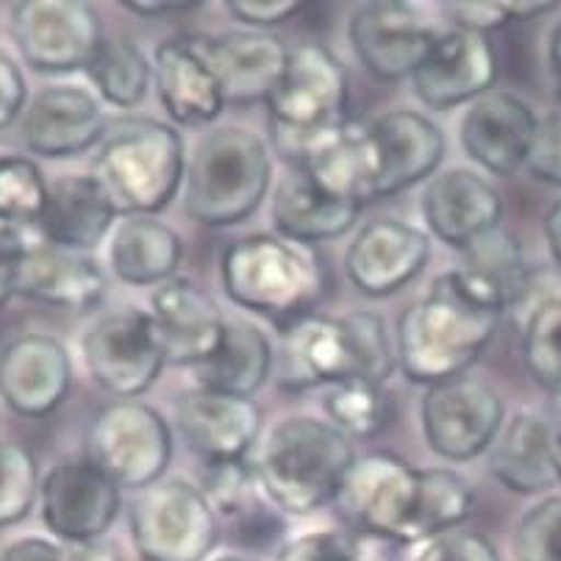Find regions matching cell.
Masks as SVG:
<instances>
[{
	"mask_svg": "<svg viewBox=\"0 0 561 561\" xmlns=\"http://www.w3.org/2000/svg\"><path fill=\"white\" fill-rule=\"evenodd\" d=\"M503 314L506 311L481 298L459 270H445L431 280L423 298L398 317V367L425 389L461 376L495 340Z\"/></svg>",
	"mask_w": 561,
	"mask_h": 561,
	"instance_id": "obj_1",
	"label": "cell"
},
{
	"mask_svg": "<svg viewBox=\"0 0 561 561\" xmlns=\"http://www.w3.org/2000/svg\"><path fill=\"white\" fill-rule=\"evenodd\" d=\"M398 367L394 340L378 311L306 314L280 329L275 381L284 392L370 381L383 387Z\"/></svg>",
	"mask_w": 561,
	"mask_h": 561,
	"instance_id": "obj_2",
	"label": "cell"
},
{
	"mask_svg": "<svg viewBox=\"0 0 561 561\" xmlns=\"http://www.w3.org/2000/svg\"><path fill=\"white\" fill-rule=\"evenodd\" d=\"M356 459L351 439L329 420L289 414L262 434L253 470L280 514L306 517L336 501Z\"/></svg>",
	"mask_w": 561,
	"mask_h": 561,
	"instance_id": "obj_3",
	"label": "cell"
},
{
	"mask_svg": "<svg viewBox=\"0 0 561 561\" xmlns=\"http://www.w3.org/2000/svg\"><path fill=\"white\" fill-rule=\"evenodd\" d=\"M184 173L186 145L179 128L139 114L112 119L92 159V175L119 217H153L168 209Z\"/></svg>",
	"mask_w": 561,
	"mask_h": 561,
	"instance_id": "obj_4",
	"label": "cell"
},
{
	"mask_svg": "<svg viewBox=\"0 0 561 561\" xmlns=\"http://www.w3.org/2000/svg\"><path fill=\"white\" fill-rule=\"evenodd\" d=\"M273 184V153L264 137L242 126H217L186 156L181 206L206 228H228L256 215Z\"/></svg>",
	"mask_w": 561,
	"mask_h": 561,
	"instance_id": "obj_5",
	"label": "cell"
},
{
	"mask_svg": "<svg viewBox=\"0 0 561 561\" xmlns=\"http://www.w3.org/2000/svg\"><path fill=\"white\" fill-rule=\"evenodd\" d=\"M222 289L239 309L278 329L311 314L325 295L323 264L311 248L278 233H251L222 251Z\"/></svg>",
	"mask_w": 561,
	"mask_h": 561,
	"instance_id": "obj_6",
	"label": "cell"
},
{
	"mask_svg": "<svg viewBox=\"0 0 561 561\" xmlns=\"http://www.w3.org/2000/svg\"><path fill=\"white\" fill-rule=\"evenodd\" d=\"M128 531L142 561H209L220 542V517L201 486L162 478L134 501Z\"/></svg>",
	"mask_w": 561,
	"mask_h": 561,
	"instance_id": "obj_7",
	"label": "cell"
},
{
	"mask_svg": "<svg viewBox=\"0 0 561 561\" xmlns=\"http://www.w3.org/2000/svg\"><path fill=\"white\" fill-rule=\"evenodd\" d=\"M173 448V428L164 414L142 400H117L103 407L87 431V459L123 492L159 484L170 470Z\"/></svg>",
	"mask_w": 561,
	"mask_h": 561,
	"instance_id": "obj_8",
	"label": "cell"
},
{
	"mask_svg": "<svg viewBox=\"0 0 561 561\" xmlns=\"http://www.w3.org/2000/svg\"><path fill=\"white\" fill-rule=\"evenodd\" d=\"M84 370L103 392L137 400L168 367L164 347L148 309H114L98 317L81 336Z\"/></svg>",
	"mask_w": 561,
	"mask_h": 561,
	"instance_id": "obj_9",
	"label": "cell"
},
{
	"mask_svg": "<svg viewBox=\"0 0 561 561\" xmlns=\"http://www.w3.org/2000/svg\"><path fill=\"white\" fill-rule=\"evenodd\" d=\"M503 423L506 403L497 389L470 373L434 383L420 400L425 443L439 459L456 465L490 454Z\"/></svg>",
	"mask_w": 561,
	"mask_h": 561,
	"instance_id": "obj_10",
	"label": "cell"
},
{
	"mask_svg": "<svg viewBox=\"0 0 561 561\" xmlns=\"http://www.w3.org/2000/svg\"><path fill=\"white\" fill-rule=\"evenodd\" d=\"M347 70L325 45L317 43L289 50L284 76L267 98L273 131L293 137H309L347 123Z\"/></svg>",
	"mask_w": 561,
	"mask_h": 561,
	"instance_id": "obj_11",
	"label": "cell"
},
{
	"mask_svg": "<svg viewBox=\"0 0 561 561\" xmlns=\"http://www.w3.org/2000/svg\"><path fill=\"white\" fill-rule=\"evenodd\" d=\"M12 36L25 65L43 76L84 70L106 39L95 7L78 0L14 3Z\"/></svg>",
	"mask_w": 561,
	"mask_h": 561,
	"instance_id": "obj_12",
	"label": "cell"
},
{
	"mask_svg": "<svg viewBox=\"0 0 561 561\" xmlns=\"http://www.w3.org/2000/svg\"><path fill=\"white\" fill-rule=\"evenodd\" d=\"M417 497L420 467L378 450L353 461L336 501L367 537L412 545Z\"/></svg>",
	"mask_w": 561,
	"mask_h": 561,
	"instance_id": "obj_13",
	"label": "cell"
},
{
	"mask_svg": "<svg viewBox=\"0 0 561 561\" xmlns=\"http://www.w3.org/2000/svg\"><path fill=\"white\" fill-rule=\"evenodd\" d=\"M123 508V490L90 459L56 461L39 484V514L61 545L106 537Z\"/></svg>",
	"mask_w": 561,
	"mask_h": 561,
	"instance_id": "obj_14",
	"label": "cell"
},
{
	"mask_svg": "<svg viewBox=\"0 0 561 561\" xmlns=\"http://www.w3.org/2000/svg\"><path fill=\"white\" fill-rule=\"evenodd\" d=\"M439 34L443 28L412 3H365L347 28L353 54L378 81L412 78Z\"/></svg>",
	"mask_w": 561,
	"mask_h": 561,
	"instance_id": "obj_15",
	"label": "cell"
},
{
	"mask_svg": "<svg viewBox=\"0 0 561 561\" xmlns=\"http://www.w3.org/2000/svg\"><path fill=\"white\" fill-rule=\"evenodd\" d=\"M72 358L65 342L45 331H25L0 347V400L25 420H45L67 400Z\"/></svg>",
	"mask_w": 561,
	"mask_h": 561,
	"instance_id": "obj_16",
	"label": "cell"
},
{
	"mask_svg": "<svg viewBox=\"0 0 561 561\" xmlns=\"http://www.w3.org/2000/svg\"><path fill=\"white\" fill-rule=\"evenodd\" d=\"M376 197L400 195L431 181L448 150L445 131L412 108H394L367 123Z\"/></svg>",
	"mask_w": 561,
	"mask_h": 561,
	"instance_id": "obj_17",
	"label": "cell"
},
{
	"mask_svg": "<svg viewBox=\"0 0 561 561\" xmlns=\"http://www.w3.org/2000/svg\"><path fill=\"white\" fill-rule=\"evenodd\" d=\"M431 259V237L414 222L376 217L358 228L345 253V273L353 287L373 300L407 289Z\"/></svg>",
	"mask_w": 561,
	"mask_h": 561,
	"instance_id": "obj_18",
	"label": "cell"
},
{
	"mask_svg": "<svg viewBox=\"0 0 561 561\" xmlns=\"http://www.w3.org/2000/svg\"><path fill=\"white\" fill-rule=\"evenodd\" d=\"M495 81L497 56L490 36L450 25L414 70L412 90L423 106L450 112L495 90Z\"/></svg>",
	"mask_w": 561,
	"mask_h": 561,
	"instance_id": "obj_19",
	"label": "cell"
},
{
	"mask_svg": "<svg viewBox=\"0 0 561 561\" xmlns=\"http://www.w3.org/2000/svg\"><path fill=\"white\" fill-rule=\"evenodd\" d=\"M108 117L90 90L76 84L43 87L20 117L25 150L39 159H70L98 148Z\"/></svg>",
	"mask_w": 561,
	"mask_h": 561,
	"instance_id": "obj_20",
	"label": "cell"
},
{
	"mask_svg": "<svg viewBox=\"0 0 561 561\" xmlns=\"http://www.w3.org/2000/svg\"><path fill=\"white\" fill-rule=\"evenodd\" d=\"M539 117L514 92L492 90L465 108L459 139L465 153L490 175L506 179L526 168Z\"/></svg>",
	"mask_w": 561,
	"mask_h": 561,
	"instance_id": "obj_21",
	"label": "cell"
},
{
	"mask_svg": "<svg viewBox=\"0 0 561 561\" xmlns=\"http://www.w3.org/2000/svg\"><path fill=\"white\" fill-rule=\"evenodd\" d=\"M175 428L204 465L239 461L259 443L262 412L251 398L192 387L175 400Z\"/></svg>",
	"mask_w": 561,
	"mask_h": 561,
	"instance_id": "obj_22",
	"label": "cell"
},
{
	"mask_svg": "<svg viewBox=\"0 0 561 561\" xmlns=\"http://www.w3.org/2000/svg\"><path fill=\"white\" fill-rule=\"evenodd\" d=\"M197 43L220 84L226 106L267 103L289 59V48L275 31L231 28L217 36H197Z\"/></svg>",
	"mask_w": 561,
	"mask_h": 561,
	"instance_id": "obj_23",
	"label": "cell"
},
{
	"mask_svg": "<svg viewBox=\"0 0 561 561\" xmlns=\"http://www.w3.org/2000/svg\"><path fill=\"white\" fill-rule=\"evenodd\" d=\"M420 209L428 231L461 253L476 239L501 228L503 197L476 170L450 168L425 184Z\"/></svg>",
	"mask_w": 561,
	"mask_h": 561,
	"instance_id": "obj_24",
	"label": "cell"
},
{
	"mask_svg": "<svg viewBox=\"0 0 561 561\" xmlns=\"http://www.w3.org/2000/svg\"><path fill=\"white\" fill-rule=\"evenodd\" d=\"M150 317L173 367H197L217 351L226 331V314L206 289L186 278H173L150 295Z\"/></svg>",
	"mask_w": 561,
	"mask_h": 561,
	"instance_id": "obj_25",
	"label": "cell"
},
{
	"mask_svg": "<svg viewBox=\"0 0 561 561\" xmlns=\"http://www.w3.org/2000/svg\"><path fill=\"white\" fill-rule=\"evenodd\" d=\"M153 87L175 126H211L226 108L220 84L206 61L197 36H170L156 45Z\"/></svg>",
	"mask_w": 561,
	"mask_h": 561,
	"instance_id": "obj_26",
	"label": "cell"
},
{
	"mask_svg": "<svg viewBox=\"0 0 561 561\" xmlns=\"http://www.w3.org/2000/svg\"><path fill=\"white\" fill-rule=\"evenodd\" d=\"M119 215L92 173H65L50 181L48 204L34 233L48 245L90 253L101 248Z\"/></svg>",
	"mask_w": 561,
	"mask_h": 561,
	"instance_id": "obj_27",
	"label": "cell"
},
{
	"mask_svg": "<svg viewBox=\"0 0 561 561\" xmlns=\"http://www.w3.org/2000/svg\"><path fill=\"white\" fill-rule=\"evenodd\" d=\"M18 298L87 314L106 298V273L90 253L65 251L43 239H31L20 264Z\"/></svg>",
	"mask_w": 561,
	"mask_h": 561,
	"instance_id": "obj_28",
	"label": "cell"
},
{
	"mask_svg": "<svg viewBox=\"0 0 561 561\" xmlns=\"http://www.w3.org/2000/svg\"><path fill=\"white\" fill-rule=\"evenodd\" d=\"M556 425L539 412H517L503 423L486 454V467L503 490L514 495H542L553 490Z\"/></svg>",
	"mask_w": 561,
	"mask_h": 561,
	"instance_id": "obj_29",
	"label": "cell"
},
{
	"mask_svg": "<svg viewBox=\"0 0 561 561\" xmlns=\"http://www.w3.org/2000/svg\"><path fill=\"white\" fill-rule=\"evenodd\" d=\"M184 242L156 217H119L106 239V267L128 287H162L175 278Z\"/></svg>",
	"mask_w": 561,
	"mask_h": 561,
	"instance_id": "obj_30",
	"label": "cell"
},
{
	"mask_svg": "<svg viewBox=\"0 0 561 561\" xmlns=\"http://www.w3.org/2000/svg\"><path fill=\"white\" fill-rule=\"evenodd\" d=\"M362 206L342 204L311 184L300 170L287 168L273 192V222L278 237L298 245H320L340 239L356 226Z\"/></svg>",
	"mask_w": 561,
	"mask_h": 561,
	"instance_id": "obj_31",
	"label": "cell"
},
{
	"mask_svg": "<svg viewBox=\"0 0 561 561\" xmlns=\"http://www.w3.org/2000/svg\"><path fill=\"white\" fill-rule=\"evenodd\" d=\"M275 370V351L267 334L248 320H226V331L206 362L192 367L195 387L251 398L262 392Z\"/></svg>",
	"mask_w": 561,
	"mask_h": 561,
	"instance_id": "obj_32",
	"label": "cell"
},
{
	"mask_svg": "<svg viewBox=\"0 0 561 561\" xmlns=\"http://www.w3.org/2000/svg\"><path fill=\"white\" fill-rule=\"evenodd\" d=\"M465 280L501 311L514 309L528 293V267L517 239L503 228L484 233L461 251L459 267Z\"/></svg>",
	"mask_w": 561,
	"mask_h": 561,
	"instance_id": "obj_33",
	"label": "cell"
},
{
	"mask_svg": "<svg viewBox=\"0 0 561 561\" xmlns=\"http://www.w3.org/2000/svg\"><path fill=\"white\" fill-rule=\"evenodd\" d=\"M84 76L98 95L119 112L137 108L153 87V65L148 54L126 36H106L84 67Z\"/></svg>",
	"mask_w": 561,
	"mask_h": 561,
	"instance_id": "obj_34",
	"label": "cell"
},
{
	"mask_svg": "<svg viewBox=\"0 0 561 561\" xmlns=\"http://www.w3.org/2000/svg\"><path fill=\"white\" fill-rule=\"evenodd\" d=\"M201 492L220 519H239L242 526H273L278 523V508L267 501L259 484L256 470L248 459L220 461V465H204V484Z\"/></svg>",
	"mask_w": 561,
	"mask_h": 561,
	"instance_id": "obj_35",
	"label": "cell"
},
{
	"mask_svg": "<svg viewBox=\"0 0 561 561\" xmlns=\"http://www.w3.org/2000/svg\"><path fill=\"white\" fill-rule=\"evenodd\" d=\"M476 506L470 484L450 467H420L417 517L412 528V545H425L428 539L461 528Z\"/></svg>",
	"mask_w": 561,
	"mask_h": 561,
	"instance_id": "obj_36",
	"label": "cell"
},
{
	"mask_svg": "<svg viewBox=\"0 0 561 561\" xmlns=\"http://www.w3.org/2000/svg\"><path fill=\"white\" fill-rule=\"evenodd\" d=\"M323 412L325 420L347 439H373L381 434L392 420L383 387L370 381H342L323 389Z\"/></svg>",
	"mask_w": 561,
	"mask_h": 561,
	"instance_id": "obj_37",
	"label": "cell"
},
{
	"mask_svg": "<svg viewBox=\"0 0 561 561\" xmlns=\"http://www.w3.org/2000/svg\"><path fill=\"white\" fill-rule=\"evenodd\" d=\"M50 181L43 168L20 153L0 156V222L34 231L48 204Z\"/></svg>",
	"mask_w": 561,
	"mask_h": 561,
	"instance_id": "obj_38",
	"label": "cell"
},
{
	"mask_svg": "<svg viewBox=\"0 0 561 561\" xmlns=\"http://www.w3.org/2000/svg\"><path fill=\"white\" fill-rule=\"evenodd\" d=\"M523 358L539 387L561 392V295L542 298L523 317Z\"/></svg>",
	"mask_w": 561,
	"mask_h": 561,
	"instance_id": "obj_39",
	"label": "cell"
},
{
	"mask_svg": "<svg viewBox=\"0 0 561 561\" xmlns=\"http://www.w3.org/2000/svg\"><path fill=\"white\" fill-rule=\"evenodd\" d=\"M43 472L25 445L0 439V528L18 526L39 501Z\"/></svg>",
	"mask_w": 561,
	"mask_h": 561,
	"instance_id": "obj_40",
	"label": "cell"
},
{
	"mask_svg": "<svg viewBox=\"0 0 561 561\" xmlns=\"http://www.w3.org/2000/svg\"><path fill=\"white\" fill-rule=\"evenodd\" d=\"M514 561H561V495L528 508L514 528Z\"/></svg>",
	"mask_w": 561,
	"mask_h": 561,
	"instance_id": "obj_41",
	"label": "cell"
},
{
	"mask_svg": "<svg viewBox=\"0 0 561 561\" xmlns=\"http://www.w3.org/2000/svg\"><path fill=\"white\" fill-rule=\"evenodd\" d=\"M275 561H353V539L334 528H311L280 545Z\"/></svg>",
	"mask_w": 561,
	"mask_h": 561,
	"instance_id": "obj_42",
	"label": "cell"
},
{
	"mask_svg": "<svg viewBox=\"0 0 561 561\" xmlns=\"http://www.w3.org/2000/svg\"><path fill=\"white\" fill-rule=\"evenodd\" d=\"M414 561H501V556L484 534L456 528L420 545Z\"/></svg>",
	"mask_w": 561,
	"mask_h": 561,
	"instance_id": "obj_43",
	"label": "cell"
},
{
	"mask_svg": "<svg viewBox=\"0 0 561 561\" xmlns=\"http://www.w3.org/2000/svg\"><path fill=\"white\" fill-rule=\"evenodd\" d=\"M526 170L542 184L561 186V112L539 117L537 137L528 150Z\"/></svg>",
	"mask_w": 561,
	"mask_h": 561,
	"instance_id": "obj_44",
	"label": "cell"
},
{
	"mask_svg": "<svg viewBox=\"0 0 561 561\" xmlns=\"http://www.w3.org/2000/svg\"><path fill=\"white\" fill-rule=\"evenodd\" d=\"M228 14L237 20L239 25L256 31H273L280 23L293 20L300 14L304 3L298 0H228Z\"/></svg>",
	"mask_w": 561,
	"mask_h": 561,
	"instance_id": "obj_45",
	"label": "cell"
},
{
	"mask_svg": "<svg viewBox=\"0 0 561 561\" xmlns=\"http://www.w3.org/2000/svg\"><path fill=\"white\" fill-rule=\"evenodd\" d=\"M28 231L0 222V306L18 298V275L25 253H28Z\"/></svg>",
	"mask_w": 561,
	"mask_h": 561,
	"instance_id": "obj_46",
	"label": "cell"
},
{
	"mask_svg": "<svg viewBox=\"0 0 561 561\" xmlns=\"http://www.w3.org/2000/svg\"><path fill=\"white\" fill-rule=\"evenodd\" d=\"M25 106H28V81L14 56L0 50V131L18 123Z\"/></svg>",
	"mask_w": 561,
	"mask_h": 561,
	"instance_id": "obj_47",
	"label": "cell"
},
{
	"mask_svg": "<svg viewBox=\"0 0 561 561\" xmlns=\"http://www.w3.org/2000/svg\"><path fill=\"white\" fill-rule=\"evenodd\" d=\"M448 14L454 25L478 34H490V31L503 28L508 23V14L503 3H448Z\"/></svg>",
	"mask_w": 561,
	"mask_h": 561,
	"instance_id": "obj_48",
	"label": "cell"
},
{
	"mask_svg": "<svg viewBox=\"0 0 561 561\" xmlns=\"http://www.w3.org/2000/svg\"><path fill=\"white\" fill-rule=\"evenodd\" d=\"M0 561H67V548L59 539L18 537L0 550Z\"/></svg>",
	"mask_w": 561,
	"mask_h": 561,
	"instance_id": "obj_49",
	"label": "cell"
},
{
	"mask_svg": "<svg viewBox=\"0 0 561 561\" xmlns=\"http://www.w3.org/2000/svg\"><path fill=\"white\" fill-rule=\"evenodd\" d=\"M67 561H126L112 539H90V542L65 545Z\"/></svg>",
	"mask_w": 561,
	"mask_h": 561,
	"instance_id": "obj_50",
	"label": "cell"
},
{
	"mask_svg": "<svg viewBox=\"0 0 561 561\" xmlns=\"http://www.w3.org/2000/svg\"><path fill=\"white\" fill-rule=\"evenodd\" d=\"M123 7H126L131 14H139V18H168V14L192 12V9H197L201 3H190V0H184V3H173V0H159V3H137V0H128V3H123Z\"/></svg>",
	"mask_w": 561,
	"mask_h": 561,
	"instance_id": "obj_51",
	"label": "cell"
},
{
	"mask_svg": "<svg viewBox=\"0 0 561 561\" xmlns=\"http://www.w3.org/2000/svg\"><path fill=\"white\" fill-rule=\"evenodd\" d=\"M559 3L553 0H528V3H503L508 14V23H523V20H534V18H542V14L553 12Z\"/></svg>",
	"mask_w": 561,
	"mask_h": 561,
	"instance_id": "obj_52",
	"label": "cell"
},
{
	"mask_svg": "<svg viewBox=\"0 0 561 561\" xmlns=\"http://www.w3.org/2000/svg\"><path fill=\"white\" fill-rule=\"evenodd\" d=\"M545 239H548L550 256H553L556 267L561 270V197L550 206L548 217H545Z\"/></svg>",
	"mask_w": 561,
	"mask_h": 561,
	"instance_id": "obj_53",
	"label": "cell"
},
{
	"mask_svg": "<svg viewBox=\"0 0 561 561\" xmlns=\"http://www.w3.org/2000/svg\"><path fill=\"white\" fill-rule=\"evenodd\" d=\"M353 561H392V556H389V542L376 537L353 539Z\"/></svg>",
	"mask_w": 561,
	"mask_h": 561,
	"instance_id": "obj_54",
	"label": "cell"
},
{
	"mask_svg": "<svg viewBox=\"0 0 561 561\" xmlns=\"http://www.w3.org/2000/svg\"><path fill=\"white\" fill-rule=\"evenodd\" d=\"M548 65L553 70L556 81H559V98H561V23L550 31L548 36Z\"/></svg>",
	"mask_w": 561,
	"mask_h": 561,
	"instance_id": "obj_55",
	"label": "cell"
},
{
	"mask_svg": "<svg viewBox=\"0 0 561 561\" xmlns=\"http://www.w3.org/2000/svg\"><path fill=\"white\" fill-rule=\"evenodd\" d=\"M553 467H556V481L561 484V431H556V445H553Z\"/></svg>",
	"mask_w": 561,
	"mask_h": 561,
	"instance_id": "obj_56",
	"label": "cell"
},
{
	"mask_svg": "<svg viewBox=\"0 0 561 561\" xmlns=\"http://www.w3.org/2000/svg\"><path fill=\"white\" fill-rule=\"evenodd\" d=\"M209 561H259V559H253V556H245V553H220V556H211Z\"/></svg>",
	"mask_w": 561,
	"mask_h": 561,
	"instance_id": "obj_57",
	"label": "cell"
},
{
	"mask_svg": "<svg viewBox=\"0 0 561 561\" xmlns=\"http://www.w3.org/2000/svg\"><path fill=\"white\" fill-rule=\"evenodd\" d=\"M550 398H553V414H556V431H561V392H556V394H550Z\"/></svg>",
	"mask_w": 561,
	"mask_h": 561,
	"instance_id": "obj_58",
	"label": "cell"
}]
</instances>
